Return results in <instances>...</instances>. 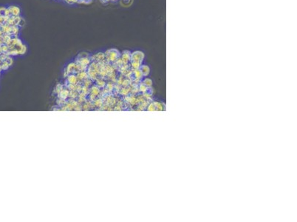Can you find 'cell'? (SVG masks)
<instances>
[{
  "label": "cell",
  "instance_id": "4",
  "mask_svg": "<svg viewBox=\"0 0 297 222\" xmlns=\"http://www.w3.org/2000/svg\"><path fill=\"white\" fill-rule=\"evenodd\" d=\"M139 69H140V70L141 71V73H142V74H143V76L147 77V76H148L149 74L150 73V68H149V67L148 65H141V67H140Z\"/></svg>",
  "mask_w": 297,
  "mask_h": 222
},
{
  "label": "cell",
  "instance_id": "5",
  "mask_svg": "<svg viewBox=\"0 0 297 222\" xmlns=\"http://www.w3.org/2000/svg\"><path fill=\"white\" fill-rule=\"evenodd\" d=\"M154 103H155V105L156 107V110L162 111L165 110V109H166V105L163 103L160 102H155Z\"/></svg>",
  "mask_w": 297,
  "mask_h": 222
},
{
  "label": "cell",
  "instance_id": "2",
  "mask_svg": "<svg viewBox=\"0 0 297 222\" xmlns=\"http://www.w3.org/2000/svg\"><path fill=\"white\" fill-rule=\"evenodd\" d=\"M144 59V54L141 51H135L131 54V61L142 62Z\"/></svg>",
  "mask_w": 297,
  "mask_h": 222
},
{
  "label": "cell",
  "instance_id": "6",
  "mask_svg": "<svg viewBox=\"0 0 297 222\" xmlns=\"http://www.w3.org/2000/svg\"><path fill=\"white\" fill-rule=\"evenodd\" d=\"M142 82L144 83V85H145L146 86H147L148 88H151V87L152 86V79H151L148 78V77H146V78L144 79V80H143Z\"/></svg>",
  "mask_w": 297,
  "mask_h": 222
},
{
  "label": "cell",
  "instance_id": "9",
  "mask_svg": "<svg viewBox=\"0 0 297 222\" xmlns=\"http://www.w3.org/2000/svg\"><path fill=\"white\" fill-rule=\"evenodd\" d=\"M100 1L102 2V3H107L109 1H110V0H100Z\"/></svg>",
  "mask_w": 297,
  "mask_h": 222
},
{
  "label": "cell",
  "instance_id": "8",
  "mask_svg": "<svg viewBox=\"0 0 297 222\" xmlns=\"http://www.w3.org/2000/svg\"><path fill=\"white\" fill-rule=\"evenodd\" d=\"M147 110L149 111H155L156 110V107L155 105V103L154 102H151L149 103V104L147 106Z\"/></svg>",
  "mask_w": 297,
  "mask_h": 222
},
{
  "label": "cell",
  "instance_id": "1",
  "mask_svg": "<svg viewBox=\"0 0 297 222\" xmlns=\"http://www.w3.org/2000/svg\"><path fill=\"white\" fill-rule=\"evenodd\" d=\"M105 54L106 60L112 62H115L118 59H120V57H121V54H120L119 51H117L116 49L109 50V51H107V52H106V54Z\"/></svg>",
  "mask_w": 297,
  "mask_h": 222
},
{
  "label": "cell",
  "instance_id": "3",
  "mask_svg": "<svg viewBox=\"0 0 297 222\" xmlns=\"http://www.w3.org/2000/svg\"><path fill=\"white\" fill-rule=\"evenodd\" d=\"M10 11V15L13 17H19L20 14V9L17 6H11L8 8Z\"/></svg>",
  "mask_w": 297,
  "mask_h": 222
},
{
  "label": "cell",
  "instance_id": "7",
  "mask_svg": "<svg viewBox=\"0 0 297 222\" xmlns=\"http://www.w3.org/2000/svg\"><path fill=\"white\" fill-rule=\"evenodd\" d=\"M138 89H139V91H141V92H142L143 93L147 92V91H148V88H147V87L146 86V85H144V84L143 82H141L139 84Z\"/></svg>",
  "mask_w": 297,
  "mask_h": 222
}]
</instances>
